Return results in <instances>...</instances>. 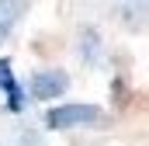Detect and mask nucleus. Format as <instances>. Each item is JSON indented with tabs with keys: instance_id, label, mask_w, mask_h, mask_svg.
<instances>
[{
	"instance_id": "f257e3e1",
	"label": "nucleus",
	"mask_w": 149,
	"mask_h": 146,
	"mask_svg": "<svg viewBox=\"0 0 149 146\" xmlns=\"http://www.w3.org/2000/svg\"><path fill=\"white\" fill-rule=\"evenodd\" d=\"M52 129H80V125H97L101 122V108L94 105H63V108H52L45 118Z\"/></svg>"
},
{
	"instance_id": "f03ea898",
	"label": "nucleus",
	"mask_w": 149,
	"mask_h": 146,
	"mask_svg": "<svg viewBox=\"0 0 149 146\" xmlns=\"http://www.w3.org/2000/svg\"><path fill=\"white\" fill-rule=\"evenodd\" d=\"M66 87H70V77L63 70H38L35 77H31V98H38V101L59 98Z\"/></svg>"
},
{
	"instance_id": "7ed1b4c3",
	"label": "nucleus",
	"mask_w": 149,
	"mask_h": 146,
	"mask_svg": "<svg viewBox=\"0 0 149 146\" xmlns=\"http://www.w3.org/2000/svg\"><path fill=\"white\" fill-rule=\"evenodd\" d=\"M21 14H24V0H0V45H3V42L10 38V32L17 28Z\"/></svg>"
},
{
	"instance_id": "20e7f679",
	"label": "nucleus",
	"mask_w": 149,
	"mask_h": 146,
	"mask_svg": "<svg viewBox=\"0 0 149 146\" xmlns=\"http://www.w3.org/2000/svg\"><path fill=\"white\" fill-rule=\"evenodd\" d=\"M0 91L7 94V105L10 111H21V87H17V80H14V73H10V63L7 59H0Z\"/></svg>"
},
{
	"instance_id": "39448f33",
	"label": "nucleus",
	"mask_w": 149,
	"mask_h": 146,
	"mask_svg": "<svg viewBox=\"0 0 149 146\" xmlns=\"http://www.w3.org/2000/svg\"><path fill=\"white\" fill-rule=\"evenodd\" d=\"M3 146H45V143H42V136H38V132H28V129H21V132H14V136H10Z\"/></svg>"
}]
</instances>
